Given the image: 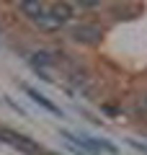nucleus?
Returning <instances> with one entry per match:
<instances>
[{"label":"nucleus","instance_id":"nucleus-2","mask_svg":"<svg viewBox=\"0 0 147 155\" xmlns=\"http://www.w3.org/2000/svg\"><path fill=\"white\" fill-rule=\"evenodd\" d=\"M0 140H5L11 147H18L21 153H26V155H39L41 153V147H39L31 137L18 134V132H13V129H0Z\"/></svg>","mask_w":147,"mask_h":155},{"label":"nucleus","instance_id":"nucleus-4","mask_svg":"<svg viewBox=\"0 0 147 155\" xmlns=\"http://www.w3.org/2000/svg\"><path fill=\"white\" fill-rule=\"evenodd\" d=\"M23 91H26V96H31V101H34V104L44 106V109H47L49 114H54V116H62V109H60V106H54V104H52V101H49V98H47L44 93H39V91H34L31 85H23Z\"/></svg>","mask_w":147,"mask_h":155},{"label":"nucleus","instance_id":"nucleus-1","mask_svg":"<svg viewBox=\"0 0 147 155\" xmlns=\"http://www.w3.org/2000/svg\"><path fill=\"white\" fill-rule=\"evenodd\" d=\"M62 137L72 145H83L88 155H119L116 145H111L109 140H98L90 134H72V132H62Z\"/></svg>","mask_w":147,"mask_h":155},{"label":"nucleus","instance_id":"nucleus-3","mask_svg":"<svg viewBox=\"0 0 147 155\" xmlns=\"http://www.w3.org/2000/svg\"><path fill=\"white\" fill-rule=\"evenodd\" d=\"M98 36H101V28L90 26V23H80V26L72 28V39L83 41V44H93V41H98Z\"/></svg>","mask_w":147,"mask_h":155}]
</instances>
